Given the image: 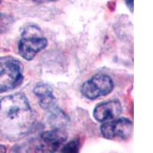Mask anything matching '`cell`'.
Returning a JSON list of instances; mask_svg holds the SVG:
<instances>
[{"label": "cell", "instance_id": "obj_6", "mask_svg": "<svg viewBox=\"0 0 153 153\" xmlns=\"http://www.w3.org/2000/svg\"><path fill=\"white\" fill-rule=\"evenodd\" d=\"M68 134L64 129H52L42 132L37 150L43 152H54L65 144L68 139Z\"/></svg>", "mask_w": 153, "mask_h": 153}, {"label": "cell", "instance_id": "obj_3", "mask_svg": "<svg viewBox=\"0 0 153 153\" xmlns=\"http://www.w3.org/2000/svg\"><path fill=\"white\" fill-rule=\"evenodd\" d=\"M24 79L21 61L12 56L0 57V94L9 92L21 85Z\"/></svg>", "mask_w": 153, "mask_h": 153}, {"label": "cell", "instance_id": "obj_11", "mask_svg": "<svg viewBox=\"0 0 153 153\" xmlns=\"http://www.w3.org/2000/svg\"><path fill=\"white\" fill-rule=\"evenodd\" d=\"M13 22H14V19L12 16L0 13V34L7 31Z\"/></svg>", "mask_w": 153, "mask_h": 153}, {"label": "cell", "instance_id": "obj_4", "mask_svg": "<svg viewBox=\"0 0 153 153\" xmlns=\"http://www.w3.org/2000/svg\"><path fill=\"white\" fill-rule=\"evenodd\" d=\"M114 83L110 76L98 74L85 81L80 87V93L91 100L105 97L113 91Z\"/></svg>", "mask_w": 153, "mask_h": 153}, {"label": "cell", "instance_id": "obj_5", "mask_svg": "<svg viewBox=\"0 0 153 153\" xmlns=\"http://www.w3.org/2000/svg\"><path fill=\"white\" fill-rule=\"evenodd\" d=\"M133 123L127 118H120L104 123L100 126L102 136L106 139L120 138L127 139L132 136Z\"/></svg>", "mask_w": 153, "mask_h": 153}, {"label": "cell", "instance_id": "obj_7", "mask_svg": "<svg viewBox=\"0 0 153 153\" xmlns=\"http://www.w3.org/2000/svg\"><path fill=\"white\" fill-rule=\"evenodd\" d=\"M122 112L119 100H111L98 103L94 108L93 116L97 122L103 123L117 118Z\"/></svg>", "mask_w": 153, "mask_h": 153}, {"label": "cell", "instance_id": "obj_13", "mask_svg": "<svg viewBox=\"0 0 153 153\" xmlns=\"http://www.w3.org/2000/svg\"><path fill=\"white\" fill-rule=\"evenodd\" d=\"M57 0H34V2L36 3H48V2H55Z\"/></svg>", "mask_w": 153, "mask_h": 153}, {"label": "cell", "instance_id": "obj_1", "mask_svg": "<svg viewBox=\"0 0 153 153\" xmlns=\"http://www.w3.org/2000/svg\"><path fill=\"white\" fill-rule=\"evenodd\" d=\"M35 114L28 98L22 93L0 100V135L16 141L28 135L34 126Z\"/></svg>", "mask_w": 153, "mask_h": 153}, {"label": "cell", "instance_id": "obj_2", "mask_svg": "<svg viewBox=\"0 0 153 153\" xmlns=\"http://www.w3.org/2000/svg\"><path fill=\"white\" fill-rule=\"evenodd\" d=\"M47 45V38L41 28L35 25H30L23 29L18 44V49L22 58L26 61H31Z\"/></svg>", "mask_w": 153, "mask_h": 153}, {"label": "cell", "instance_id": "obj_12", "mask_svg": "<svg viewBox=\"0 0 153 153\" xmlns=\"http://www.w3.org/2000/svg\"><path fill=\"white\" fill-rule=\"evenodd\" d=\"M126 4L128 9L130 10L131 12H133L134 9V0H125Z\"/></svg>", "mask_w": 153, "mask_h": 153}, {"label": "cell", "instance_id": "obj_10", "mask_svg": "<svg viewBox=\"0 0 153 153\" xmlns=\"http://www.w3.org/2000/svg\"><path fill=\"white\" fill-rule=\"evenodd\" d=\"M80 140L78 139H74L68 142L66 144L63 145L61 152L64 153H76L80 149Z\"/></svg>", "mask_w": 153, "mask_h": 153}, {"label": "cell", "instance_id": "obj_14", "mask_svg": "<svg viewBox=\"0 0 153 153\" xmlns=\"http://www.w3.org/2000/svg\"><path fill=\"white\" fill-rule=\"evenodd\" d=\"M6 152V147L4 145L0 143V153H5Z\"/></svg>", "mask_w": 153, "mask_h": 153}, {"label": "cell", "instance_id": "obj_8", "mask_svg": "<svg viewBox=\"0 0 153 153\" xmlns=\"http://www.w3.org/2000/svg\"><path fill=\"white\" fill-rule=\"evenodd\" d=\"M33 93L38 99L39 106L45 110H49L57 106L56 97L50 85L46 83L40 82L35 86Z\"/></svg>", "mask_w": 153, "mask_h": 153}, {"label": "cell", "instance_id": "obj_9", "mask_svg": "<svg viewBox=\"0 0 153 153\" xmlns=\"http://www.w3.org/2000/svg\"><path fill=\"white\" fill-rule=\"evenodd\" d=\"M47 120L52 129H65L70 124V117L57 106L48 110Z\"/></svg>", "mask_w": 153, "mask_h": 153}]
</instances>
